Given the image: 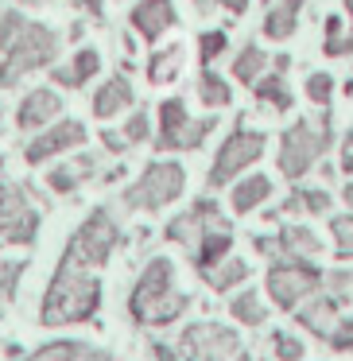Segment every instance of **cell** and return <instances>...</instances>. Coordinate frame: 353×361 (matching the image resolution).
Wrapping results in <instances>:
<instances>
[{
  "instance_id": "3957f363",
  "label": "cell",
  "mask_w": 353,
  "mask_h": 361,
  "mask_svg": "<svg viewBox=\"0 0 353 361\" xmlns=\"http://www.w3.org/2000/svg\"><path fill=\"white\" fill-rule=\"evenodd\" d=\"M268 195V183L264 179H252V183H244V190H237V210H249L256 198H264Z\"/></svg>"
},
{
  "instance_id": "5b68a950",
  "label": "cell",
  "mask_w": 353,
  "mask_h": 361,
  "mask_svg": "<svg viewBox=\"0 0 353 361\" xmlns=\"http://www.w3.org/2000/svg\"><path fill=\"white\" fill-rule=\"evenodd\" d=\"M295 8H299V0H287L283 12H275V16L268 20V35H287V24H291V16H295Z\"/></svg>"
},
{
  "instance_id": "52a82bcc",
  "label": "cell",
  "mask_w": 353,
  "mask_h": 361,
  "mask_svg": "<svg viewBox=\"0 0 353 361\" xmlns=\"http://www.w3.org/2000/svg\"><path fill=\"white\" fill-rule=\"evenodd\" d=\"M345 167H353V144H349V159H345Z\"/></svg>"
},
{
  "instance_id": "8992f818",
  "label": "cell",
  "mask_w": 353,
  "mask_h": 361,
  "mask_svg": "<svg viewBox=\"0 0 353 361\" xmlns=\"http://www.w3.org/2000/svg\"><path fill=\"white\" fill-rule=\"evenodd\" d=\"M256 63H264V59H260L256 51H244V59H241V66H237V74H241V78H252V74H256Z\"/></svg>"
},
{
  "instance_id": "277c9868",
  "label": "cell",
  "mask_w": 353,
  "mask_h": 361,
  "mask_svg": "<svg viewBox=\"0 0 353 361\" xmlns=\"http://www.w3.org/2000/svg\"><path fill=\"white\" fill-rule=\"evenodd\" d=\"M105 94H109V97H97V113H113L120 102H128V86H125V82H113Z\"/></svg>"
},
{
  "instance_id": "6da1fadb",
  "label": "cell",
  "mask_w": 353,
  "mask_h": 361,
  "mask_svg": "<svg viewBox=\"0 0 353 361\" xmlns=\"http://www.w3.org/2000/svg\"><path fill=\"white\" fill-rule=\"evenodd\" d=\"M256 152H260V136H237V140H229L225 152H221V164L213 167V179H225L229 171H237L241 164H249Z\"/></svg>"
},
{
  "instance_id": "7a4b0ae2",
  "label": "cell",
  "mask_w": 353,
  "mask_h": 361,
  "mask_svg": "<svg viewBox=\"0 0 353 361\" xmlns=\"http://www.w3.org/2000/svg\"><path fill=\"white\" fill-rule=\"evenodd\" d=\"M136 20H140V24L148 27L144 35H156V27H159V24H171V8H167L163 0H159V4H148V8L136 12Z\"/></svg>"
}]
</instances>
